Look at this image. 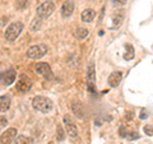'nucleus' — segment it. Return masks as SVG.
Listing matches in <instances>:
<instances>
[{"mask_svg": "<svg viewBox=\"0 0 153 144\" xmlns=\"http://www.w3.org/2000/svg\"><path fill=\"white\" fill-rule=\"evenodd\" d=\"M32 106L35 107L37 111L47 114L52 110L54 103H52V101L47 97H44V96H36V97L32 99Z\"/></svg>", "mask_w": 153, "mask_h": 144, "instance_id": "nucleus-1", "label": "nucleus"}, {"mask_svg": "<svg viewBox=\"0 0 153 144\" xmlns=\"http://www.w3.org/2000/svg\"><path fill=\"white\" fill-rule=\"evenodd\" d=\"M22 30H23V23L22 22H13L12 24L5 30V33H4L5 40L9 41V42L16 41L19 37V35H21Z\"/></svg>", "mask_w": 153, "mask_h": 144, "instance_id": "nucleus-2", "label": "nucleus"}, {"mask_svg": "<svg viewBox=\"0 0 153 144\" xmlns=\"http://www.w3.org/2000/svg\"><path fill=\"white\" fill-rule=\"evenodd\" d=\"M49 49H47V46L45 44H38V45H35V46H31L30 49L27 50L26 55L28 59H32V60H37V59H41V57H44Z\"/></svg>", "mask_w": 153, "mask_h": 144, "instance_id": "nucleus-3", "label": "nucleus"}, {"mask_svg": "<svg viewBox=\"0 0 153 144\" xmlns=\"http://www.w3.org/2000/svg\"><path fill=\"white\" fill-rule=\"evenodd\" d=\"M55 3H52V1H45V3H42L40 7L37 8V18H40V19H46L47 17H50L52 13L55 12Z\"/></svg>", "mask_w": 153, "mask_h": 144, "instance_id": "nucleus-4", "label": "nucleus"}, {"mask_svg": "<svg viewBox=\"0 0 153 144\" xmlns=\"http://www.w3.org/2000/svg\"><path fill=\"white\" fill-rule=\"evenodd\" d=\"M31 87H32V80L28 78L27 75H22L21 78H19V80L17 82V85H16L17 91L21 93L28 92V91L31 89Z\"/></svg>", "mask_w": 153, "mask_h": 144, "instance_id": "nucleus-5", "label": "nucleus"}, {"mask_svg": "<svg viewBox=\"0 0 153 144\" xmlns=\"http://www.w3.org/2000/svg\"><path fill=\"white\" fill-rule=\"evenodd\" d=\"M16 76H17L16 70L14 69H8V70L3 71V73L0 74V83L4 84V85H10L12 83H14Z\"/></svg>", "mask_w": 153, "mask_h": 144, "instance_id": "nucleus-6", "label": "nucleus"}, {"mask_svg": "<svg viewBox=\"0 0 153 144\" xmlns=\"http://www.w3.org/2000/svg\"><path fill=\"white\" fill-rule=\"evenodd\" d=\"M17 137V129L9 128L0 135V144H12Z\"/></svg>", "mask_w": 153, "mask_h": 144, "instance_id": "nucleus-7", "label": "nucleus"}, {"mask_svg": "<svg viewBox=\"0 0 153 144\" xmlns=\"http://www.w3.org/2000/svg\"><path fill=\"white\" fill-rule=\"evenodd\" d=\"M36 71L40 75L45 76L46 79H52V76H54V75H52L50 65L47 63H38V64H36Z\"/></svg>", "mask_w": 153, "mask_h": 144, "instance_id": "nucleus-8", "label": "nucleus"}, {"mask_svg": "<svg viewBox=\"0 0 153 144\" xmlns=\"http://www.w3.org/2000/svg\"><path fill=\"white\" fill-rule=\"evenodd\" d=\"M94 82H96V73H94V64L91 63L87 69V83L88 89L91 92H94Z\"/></svg>", "mask_w": 153, "mask_h": 144, "instance_id": "nucleus-9", "label": "nucleus"}, {"mask_svg": "<svg viewBox=\"0 0 153 144\" xmlns=\"http://www.w3.org/2000/svg\"><path fill=\"white\" fill-rule=\"evenodd\" d=\"M64 121H65V129H66V133H68V135L71 137V138L78 137V129H76V126L73 124V121H71V120L68 116L64 117Z\"/></svg>", "mask_w": 153, "mask_h": 144, "instance_id": "nucleus-10", "label": "nucleus"}, {"mask_svg": "<svg viewBox=\"0 0 153 144\" xmlns=\"http://www.w3.org/2000/svg\"><path fill=\"white\" fill-rule=\"evenodd\" d=\"M73 12H74V3L71 0H66L63 4V7H61V16L64 18H68L73 14Z\"/></svg>", "mask_w": 153, "mask_h": 144, "instance_id": "nucleus-11", "label": "nucleus"}, {"mask_svg": "<svg viewBox=\"0 0 153 144\" xmlns=\"http://www.w3.org/2000/svg\"><path fill=\"white\" fill-rule=\"evenodd\" d=\"M123 79V74L120 71H114L108 75V84L111 85V87H117L119 83L121 82Z\"/></svg>", "mask_w": 153, "mask_h": 144, "instance_id": "nucleus-12", "label": "nucleus"}, {"mask_svg": "<svg viewBox=\"0 0 153 144\" xmlns=\"http://www.w3.org/2000/svg\"><path fill=\"white\" fill-rule=\"evenodd\" d=\"M96 17V12L93 10V9H85V10L82 12V16H80V18H82V21L84 23H89V22H92L93 19Z\"/></svg>", "mask_w": 153, "mask_h": 144, "instance_id": "nucleus-13", "label": "nucleus"}, {"mask_svg": "<svg viewBox=\"0 0 153 144\" xmlns=\"http://www.w3.org/2000/svg\"><path fill=\"white\" fill-rule=\"evenodd\" d=\"M10 107V97L9 96H0V112H5Z\"/></svg>", "mask_w": 153, "mask_h": 144, "instance_id": "nucleus-14", "label": "nucleus"}, {"mask_svg": "<svg viewBox=\"0 0 153 144\" xmlns=\"http://www.w3.org/2000/svg\"><path fill=\"white\" fill-rule=\"evenodd\" d=\"M71 110H73V112L79 119L84 117V108H83V106H82V103H80V102H74L73 105H71Z\"/></svg>", "mask_w": 153, "mask_h": 144, "instance_id": "nucleus-15", "label": "nucleus"}, {"mask_svg": "<svg viewBox=\"0 0 153 144\" xmlns=\"http://www.w3.org/2000/svg\"><path fill=\"white\" fill-rule=\"evenodd\" d=\"M123 19H124V10H117V13L114 14V17H112L114 27H119V26H120L121 22H123Z\"/></svg>", "mask_w": 153, "mask_h": 144, "instance_id": "nucleus-16", "label": "nucleus"}, {"mask_svg": "<svg viewBox=\"0 0 153 144\" xmlns=\"http://www.w3.org/2000/svg\"><path fill=\"white\" fill-rule=\"evenodd\" d=\"M88 36V30L87 28H83V27H79L76 28L75 31V37L78 38V40H84L85 37Z\"/></svg>", "mask_w": 153, "mask_h": 144, "instance_id": "nucleus-17", "label": "nucleus"}, {"mask_svg": "<svg viewBox=\"0 0 153 144\" xmlns=\"http://www.w3.org/2000/svg\"><path fill=\"white\" fill-rule=\"evenodd\" d=\"M16 144H33V140L30 137H26V135H19L16 139Z\"/></svg>", "mask_w": 153, "mask_h": 144, "instance_id": "nucleus-18", "label": "nucleus"}, {"mask_svg": "<svg viewBox=\"0 0 153 144\" xmlns=\"http://www.w3.org/2000/svg\"><path fill=\"white\" fill-rule=\"evenodd\" d=\"M134 56H135V54H134V47L131 45H126V54L124 55V59L131 60V59H134Z\"/></svg>", "mask_w": 153, "mask_h": 144, "instance_id": "nucleus-19", "label": "nucleus"}, {"mask_svg": "<svg viewBox=\"0 0 153 144\" xmlns=\"http://www.w3.org/2000/svg\"><path fill=\"white\" fill-rule=\"evenodd\" d=\"M42 26V19L40 18H35L33 19V22L31 23V30L32 31H38Z\"/></svg>", "mask_w": 153, "mask_h": 144, "instance_id": "nucleus-20", "label": "nucleus"}, {"mask_svg": "<svg viewBox=\"0 0 153 144\" xmlns=\"http://www.w3.org/2000/svg\"><path fill=\"white\" fill-rule=\"evenodd\" d=\"M17 8L19 9H23V8H26L28 5V0H17Z\"/></svg>", "mask_w": 153, "mask_h": 144, "instance_id": "nucleus-21", "label": "nucleus"}, {"mask_svg": "<svg viewBox=\"0 0 153 144\" xmlns=\"http://www.w3.org/2000/svg\"><path fill=\"white\" fill-rule=\"evenodd\" d=\"M144 133L147 134V135L153 137V126L152 125H146L144 126Z\"/></svg>", "mask_w": 153, "mask_h": 144, "instance_id": "nucleus-22", "label": "nucleus"}, {"mask_svg": "<svg viewBox=\"0 0 153 144\" xmlns=\"http://www.w3.org/2000/svg\"><path fill=\"white\" fill-rule=\"evenodd\" d=\"M129 140H134V139H138L139 138V135H138V133H135V131H133V133H130V134H128V135H125Z\"/></svg>", "mask_w": 153, "mask_h": 144, "instance_id": "nucleus-23", "label": "nucleus"}, {"mask_svg": "<svg viewBox=\"0 0 153 144\" xmlns=\"http://www.w3.org/2000/svg\"><path fill=\"white\" fill-rule=\"evenodd\" d=\"M57 133H59V135H57V139H59V140H61V139L64 138V135H63V130H61L60 126L57 128Z\"/></svg>", "mask_w": 153, "mask_h": 144, "instance_id": "nucleus-24", "label": "nucleus"}, {"mask_svg": "<svg viewBox=\"0 0 153 144\" xmlns=\"http://www.w3.org/2000/svg\"><path fill=\"white\" fill-rule=\"evenodd\" d=\"M115 4H120V5H124V4H126L128 0H114Z\"/></svg>", "mask_w": 153, "mask_h": 144, "instance_id": "nucleus-25", "label": "nucleus"}, {"mask_svg": "<svg viewBox=\"0 0 153 144\" xmlns=\"http://www.w3.org/2000/svg\"><path fill=\"white\" fill-rule=\"evenodd\" d=\"M7 124V119H0V126H3V125H5Z\"/></svg>", "mask_w": 153, "mask_h": 144, "instance_id": "nucleus-26", "label": "nucleus"}]
</instances>
